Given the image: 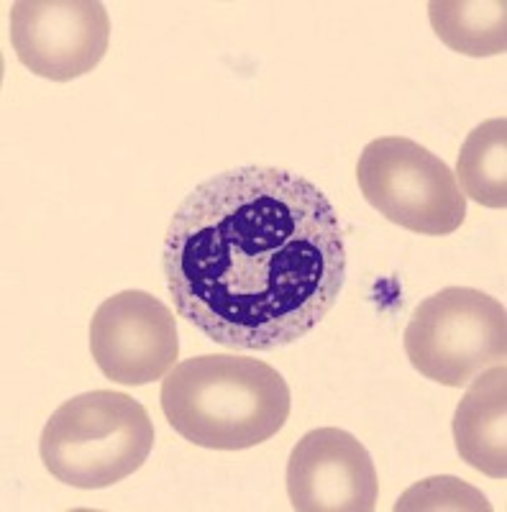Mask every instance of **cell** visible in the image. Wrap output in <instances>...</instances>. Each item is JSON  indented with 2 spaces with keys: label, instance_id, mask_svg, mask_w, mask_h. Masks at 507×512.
Here are the masks:
<instances>
[{
  "label": "cell",
  "instance_id": "1",
  "mask_svg": "<svg viewBox=\"0 0 507 512\" xmlns=\"http://www.w3.org/2000/svg\"><path fill=\"white\" fill-rule=\"evenodd\" d=\"M162 272L177 313L213 344L282 349L344 290V226L326 192L295 172L228 169L177 205Z\"/></svg>",
  "mask_w": 507,
  "mask_h": 512
},
{
  "label": "cell",
  "instance_id": "2",
  "mask_svg": "<svg viewBox=\"0 0 507 512\" xmlns=\"http://www.w3.org/2000/svg\"><path fill=\"white\" fill-rule=\"evenodd\" d=\"M162 413L185 441L213 451H244L285 428L292 397L285 377L259 359L203 354L162 379Z\"/></svg>",
  "mask_w": 507,
  "mask_h": 512
},
{
  "label": "cell",
  "instance_id": "3",
  "mask_svg": "<svg viewBox=\"0 0 507 512\" xmlns=\"http://www.w3.org/2000/svg\"><path fill=\"white\" fill-rule=\"evenodd\" d=\"M154 448V425L134 397L113 390L59 405L39 438V454L57 482L105 489L139 472Z\"/></svg>",
  "mask_w": 507,
  "mask_h": 512
},
{
  "label": "cell",
  "instance_id": "4",
  "mask_svg": "<svg viewBox=\"0 0 507 512\" xmlns=\"http://www.w3.org/2000/svg\"><path fill=\"white\" fill-rule=\"evenodd\" d=\"M405 354L431 382L467 387L505 359V305L472 287H446L415 308L405 328Z\"/></svg>",
  "mask_w": 507,
  "mask_h": 512
},
{
  "label": "cell",
  "instance_id": "5",
  "mask_svg": "<svg viewBox=\"0 0 507 512\" xmlns=\"http://www.w3.org/2000/svg\"><path fill=\"white\" fill-rule=\"evenodd\" d=\"M356 182L379 216L420 236H449L467 221V198L449 164L405 136L369 141Z\"/></svg>",
  "mask_w": 507,
  "mask_h": 512
},
{
  "label": "cell",
  "instance_id": "6",
  "mask_svg": "<svg viewBox=\"0 0 507 512\" xmlns=\"http://www.w3.org/2000/svg\"><path fill=\"white\" fill-rule=\"evenodd\" d=\"M111 18L95 0H18L11 6V44L36 77L70 82L100 64Z\"/></svg>",
  "mask_w": 507,
  "mask_h": 512
},
{
  "label": "cell",
  "instance_id": "7",
  "mask_svg": "<svg viewBox=\"0 0 507 512\" xmlns=\"http://www.w3.org/2000/svg\"><path fill=\"white\" fill-rule=\"evenodd\" d=\"M90 354L111 382L144 387L164 379L180 356L175 315L149 292H118L90 320Z\"/></svg>",
  "mask_w": 507,
  "mask_h": 512
},
{
  "label": "cell",
  "instance_id": "8",
  "mask_svg": "<svg viewBox=\"0 0 507 512\" xmlns=\"http://www.w3.org/2000/svg\"><path fill=\"white\" fill-rule=\"evenodd\" d=\"M287 495L298 512H372L379 495L377 469L349 431L315 428L292 448Z\"/></svg>",
  "mask_w": 507,
  "mask_h": 512
},
{
  "label": "cell",
  "instance_id": "9",
  "mask_svg": "<svg viewBox=\"0 0 507 512\" xmlns=\"http://www.w3.org/2000/svg\"><path fill=\"white\" fill-rule=\"evenodd\" d=\"M454 443L461 461L492 479L507 477V369H484L454 413Z\"/></svg>",
  "mask_w": 507,
  "mask_h": 512
},
{
  "label": "cell",
  "instance_id": "10",
  "mask_svg": "<svg viewBox=\"0 0 507 512\" xmlns=\"http://www.w3.org/2000/svg\"><path fill=\"white\" fill-rule=\"evenodd\" d=\"M428 18L438 39L467 57H497L507 49L505 0H431Z\"/></svg>",
  "mask_w": 507,
  "mask_h": 512
},
{
  "label": "cell",
  "instance_id": "11",
  "mask_svg": "<svg viewBox=\"0 0 507 512\" xmlns=\"http://www.w3.org/2000/svg\"><path fill=\"white\" fill-rule=\"evenodd\" d=\"M456 182L464 198L484 208H507V121L490 118L467 136L456 164Z\"/></svg>",
  "mask_w": 507,
  "mask_h": 512
},
{
  "label": "cell",
  "instance_id": "12",
  "mask_svg": "<svg viewBox=\"0 0 507 512\" xmlns=\"http://www.w3.org/2000/svg\"><path fill=\"white\" fill-rule=\"evenodd\" d=\"M395 512L405 510H482L490 512L492 505L482 492L469 487L467 482L454 477H431L410 487L392 507Z\"/></svg>",
  "mask_w": 507,
  "mask_h": 512
}]
</instances>
